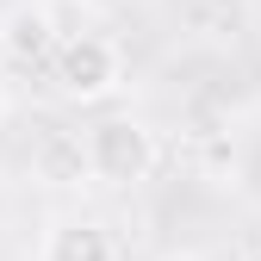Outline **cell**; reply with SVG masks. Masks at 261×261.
<instances>
[{"instance_id":"1","label":"cell","mask_w":261,"mask_h":261,"mask_svg":"<svg viewBox=\"0 0 261 261\" xmlns=\"http://www.w3.org/2000/svg\"><path fill=\"white\" fill-rule=\"evenodd\" d=\"M162 162V143L143 118H100L87 130V174L100 187H143Z\"/></svg>"},{"instance_id":"2","label":"cell","mask_w":261,"mask_h":261,"mask_svg":"<svg viewBox=\"0 0 261 261\" xmlns=\"http://www.w3.org/2000/svg\"><path fill=\"white\" fill-rule=\"evenodd\" d=\"M50 81L69 106H100L112 100V93L124 87V50L118 38H106V31H87V38L62 44L56 62H50Z\"/></svg>"},{"instance_id":"3","label":"cell","mask_w":261,"mask_h":261,"mask_svg":"<svg viewBox=\"0 0 261 261\" xmlns=\"http://www.w3.org/2000/svg\"><path fill=\"white\" fill-rule=\"evenodd\" d=\"M62 38H56V25L44 13V0H31V7H13L7 19H0V56L19 62V69H38V62H56Z\"/></svg>"},{"instance_id":"4","label":"cell","mask_w":261,"mask_h":261,"mask_svg":"<svg viewBox=\"0 0 261 261\" xmlns=\"http://www.w3.org/2000/svg\"><path fill=\"white\" fill-rule=\"evenodd\" d=\"M44 261H118V249L93 218H62L44 237Z\"/></svg>"},{"instance_id":"5","label":"cell","mask_w":261,"mask_h":261,"mask_svg":"<svg viewBox=\"0 0 261 261\" xmlns=\"http://www.w3.org/2000/svg\"><path fill=\"white\" fill-rule=\"evenodd\" d=\"M31 168H38V180H50V187H75L87 174V137L50 130V137L38 143V155H31Z\"/></svg>"},{"instance_id":"6","label":"cell","mask_w":261,"mask_h":261,"mask_svg":"<svg viewBox=\"0 0 261 261\" xmlns=\"http://www.w3.org/2000/svg\"><path fill=\"white\" fill-rule=\"evenodd\" d=\"M44 13H50V25H56L62 44H75V38H87V31H100L93 0H44Z\"/></svg>"},{"instance_id":"7","label":"cell","mask_w":261,"mask_h":261,"mask_svg":"<svg viewBox=\"0 0 261 261\" xmlns=\"http://www.w3.org/2000/svg\"><path fill=\"white\" fill-rule=\"evenodd\" d=\"M162 261H212V255H199V249H174V255H162Z\"/></svg>"},{"instance_id":"8","label":"cell","mask_w":261,"mask_h":261,"mask_svg":"<svg viewBox=\"0 0 261 261\" xmlns=\"http://www.w3.org/2000/svg\"><path fill=\"white\" fill-rule=\"evenodd\" d=\"M0 124H7V87H0Z\"/></svg>"},{"instance_id":"9","label":"cell","mask_w":261,"mask_h":261,"mask_svg":"<svg viewBox=\"0 0 261 261\" xmlns=\"http://www.w3.org/2000/svg\"><path fill=\"white\" fill-rule=\"evenodd\" d=\"M243 261H261V249H249V255H243Z\"/></svg>"}]
</instances>
